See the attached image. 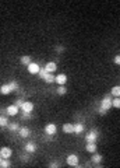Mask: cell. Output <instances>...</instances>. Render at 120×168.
<instances>
[{"label": "cell", "mask_w": 120, "mask_h": 168, "mask_svg": "<svg viewBox=\"0 0 120 168\" xmlns=\"http://www.w3.org/2000/svg\"><path fill=\"white\" fill-rule=\"evenodd\" d=\"M113 62H115V65H119V66H120V55H116V56H115Z\"/></svg>", "instance_id": "4dcf8cb0"}, {"label": "cell", "mask_w": 120, "mask_h": 168, "mask_svg": "<svg viewBox=\"0 0 120 168\" xmlns=\"http://www.w3.org/2000/svg\"><path fill=\"white\" fill-rule=\"evenodd\" d=\"M0 155L3 158H10L13 155V150L10 147H7V146H3V147L0 148Z\"/></svg>", "instance_id": "30bf717a"}, {"label": "cell", "mask_w": 120, "mask_h": 168, "mask_svg": "<svg viewBox=\"0 0 120 168\" xmlns=\"http://www.w3.org/2000/svg\"><path fill=\"white\" fill-rule=\"evenodd\" d=\"M112 99H113V95H112L110 92L109 94H106V95L102 98V101H101V106L105 108L106 111H109V109L112 108Z\"/></svg>", "instance_id": "7a4b0ae2"}, {"label": "cell", "mask_w": 120, "mask_h": 168, "mask_svg": "<svg viewBox=\"0 0 120 168\" xmlns=\"http://www.w3.org/2000/svg\"><path fill=\"white\" fill-rule=\"evenodd\" d=\"M84 130H85V126H84L83 122L74 123V135H81Z\"/></svg>", "instance_id": "9a60e30c"}, {"label": "cell", "mask_w": 120, "mask_h": 168, "mask_svg": "<svg viewBox=\"0 0 120 168\" xmlns=\"http://www.w3.org/2000/svg\"><path fill=\"white\" fill-rule=\"evenodd\" d=\"M55 79H56V76H55L53 73H46V74H45V77H44L42 80H44L46 84H53V83H55Z\"/></svg>", "instance_id": "e0dca14e"}, {"label": "cell", "mask_w": 120, "mask_h": 168, "mask_svg": "<svg viewBox=\"0 0 120 168\" xmlns=\"http://www.w3.org/2000/svg\"><path fill=\"white\" fill-rule=\"evenodd\" d=\"M21 161H28V153H27V154L21 155Z\"/></svg>", "instance_id": "1f68e13d"}, {"label": "cell", "mask_w": 120, "mask_h": 168, "mask_svg": "<svg viewBox=\"0 0 120 168\" xmlns=\"http://www.w3.org/2000/svg\"><path fill=\"white\" fill-rule=\"evenodd\" d=\"M66 162L70 167H77V164H80V157L77 154H69L66 157Z\"/></svg>", "instance_id": "3957f363"}, {"label": "cell", "mask_w": 120, "mask_h": 168, "mask_svg": "<svg viewBox=\"0 0 120 168\" xmlns=\"http://www.w3.org/2000/svg\"><path fill=\"white\" fill-rule=\"evenodd\" d=\"M34 108H35V105H34L32 102H31V101H27V99H25V101H24V104L21 105L20 109H21V112H23V114H32Z\"/></svg>", "instance_id": "277c9868"}, {"label": "cell", "mask_w": 120, "mask_h": 168, "mask_svg": "<svg viewBox=\"0 0 120 168\" xmlns=\"http://www.w3.org/2000/svg\"><path fill=\"white\" fill-rule=\"evenodd\" d=\"M18 90H20L18 83L10 81V83H7V84L0 86V94H2V95H9V94H11L13 91H18Z\"/></svg>", "instance_id": "6da1fadb"}, {"label": "cell", "mask_w": 120, "mask_h": 168, "mask_svg": "<svg viewBox=\"0 0 120 168\" xmlns=\"http://www.w3.org/2000/svg\"><path fill=\"white\" fill-rule=\"evenodd\" d=\"M57 133V126L55 123H48L45 126V135L48 136H55Z\"/></svg>", "instance_id": "8992f818"}, {"label": "cell", "mask_w": 120, "mask_h": 168, "mask_svg": "<svg viewBox=\"0 0 120 168\" xmlns=\"http://www.w3.org/2000/svg\"><path fill=\"white\" fill-rule=\"evenodd\" d=\"M45 70H46L48 73H55L57 70V63L56 62H48L46 65H45Z\"/></svg>", "instance_id": "4fadbf2b"}, {"label": "cell", "mask_w": 120, "mask_h": 168, "mask_svg": "<svg viewBox=\"0 0 120 168\" xmlns=\"http://www.w3.org/2000/svg\"><path fill=\"white\" fill-rule=\"evenodd\" d=\"M112 108H120V97H113L112 99Z\"/></svg>", "instance_id": "cb8c5ba5"}, {"label": "cell", "mask_w": 120, "mask_h": 168, "mask_svg": "<svg viewBox=\"0 0 120 168\" xmlns=\"http://www.w3.org/2000/svg\"><path fill=\"white\" fill-rule=\"evenodd\" d=\"M9 118H7V116H4V115H0V126H2V128H4V126H6L7 128V125H9Z\"/></svg>", "instance_id": "603a6c76"}, {"label": "cell", "mask_w": 120, "mask_h": 168, "mask_svg": "<svg viewBox=\"0 0 120 168\" xmlns=\"http://www.w3.org/2000/svg\"><path fill=\"white\" fill-rule=\"evenodd\" d=\"M98 114H99V115H106L108 114V111L105 108H102V106L99 105V109H98Z\"/></svg>", "instance_id": "f1b7e54d"}, {"label": "cell", "mask_w": 120, "mask_h": 168, "mask_svg": "<svg viewBox=\"0 0 120 168\" xmlns=\"http://www.w3.org/2000/svg\"><path fill=\"white\" fill-rule=\"evenodd\" d=\"M20 62H21V65H24V66H28L32 60H31V56H28V55H24V56H21V59H20Z\"/></svg>", "instance_id": "ffe728a7"}, {"label": "cell", "mask_w": 120, "mask_h": 168, "mask_svg": "<svg viewBox=\"0 0 120 168\" xmlns=\"http://www.w3.org/2000/svg\"><path fill=\"white\" fill-rule=\"evenodd\" d=\"M55 50H56L57 53H62V52H64V46H56Z\"/></svg>", "instance_id": "f546056e"}, {"label": "cell", "mask_w": 120, "mask_h": 168, "mask_svg": "<svg viewBox=\"0 0 120 168\" xmlns=\"http://www.w3.org/2000/svg\"><path fill=\"white\" fill-rule=\"evenodd\" d=\"M102 154H99V153H92V157H91V161H92V164L94 165H98V164H101L102 162Z\"/></svg>", "instance_id": "5bb4252c"}, {"label": "cell", "mask_w": 120, "mask_h": 168, "mask_svg": "<svg viewBox=\"0 0 120 168\" xmlns=\"http://www.w3.org/2000/svg\"><path fill=\"white\" fill-rule=\"evenodd\" d=\"M56 92L59 94V95H66V94H67V88H66V86H57Z\"/></svg>", "instance_id": "7402d4cb"}, {"label": "cell", "mask_w": 120, "mask_h": 168, "mask_svg": "<svg viewBox=\"0 0 120 168\" xmlns=\"http://www.w3.org/2000/svg\"><path fill=\"white\" fill-rule=\"evenodd\" d=\"M18 135H20V137H23V139L30 137V136H31L30 128H27V126H21V128L18 129Z\"/></svg>", "instance_id": "7c38bea8"}, {"label": "cell", "mask_w": 120, "mask_h": 168, "mask_svg": "<svg viewBox=\"0 0 120 168\" xmlns=\"http://www.w3.org/2000/svg\"><path fill=\"white\" fill-rule=\"evenodd\" d=\"M59 167H62V164H60L59 161H52V162H49V168H59Z\"/></svg>", "instance_id": "484cf974"}, {"label": "cell", "mask_w": 120, "mask_h": 168, "mask_svg": "<svg viewBox=\"0 0 120 168\" xmlns=\"http://www.w3.org/2000/svg\"><path fill=\"white\" fill-rule=\"evenodd\" d=\"M7 129L10 130V132H18V129H20V125L16 122H10L7 125Z\"/></svg>", "instance_id": "d6986e66"}, {"label": "cell", "mask_w": 120, "mask_h": 168, "mask_svg": "<svg viewBox=\"0 0 120 168\" xmlns=\"http://www.w3.org/2000/svg\"><path fill=\"white\" fill-rule=\"evenodd\" d=\"M20 111H21V109L18 108V106L16 105V104H11V105H9V106L6 108L7 116H17L18 114H20Z\"/></svg>", "instance_id": "5b68a950"}, {"label": "cell", "mask_w": 120, "mask_h": 168, "mask_svg": "<svg viewBox=\"0 0 120 168\" xmlns=\"http://www.w3.org/2000/svg\"><path fill=\"white\" fill-rule=\"evenodd\" d=\"M55 83H56L57 86H66L67 76L64 74V73H60V74H57V76H56V79H55Z\"/></svg>", "instance_id": "8fae6325"}, {"label": "cell", "mask_w": 120, "mask_h": 168, "mask_svg": "<svg viewBox=\"0 0 120 168\" xmlns=\"http://www.w3.org/2000/svg\"><path fill=\"white\" fill-rule=\"evenodd\" d=\"M46 73H48V72H46V70H45V67H41L39 73H38V76H39V79H44Z\"/></svg>", "instance_id": "4316f807"}, {"label": "cell", "mask_w": 120, "mask_h": 168, "mask_svg": "<svg viewBox=\"0 0 120 168\" xmlns=\"http://www.w3.org/2000/svg\"><path fill=\"white\" fill-rule=\"evenodd\" d=\"M25 153H28V154H34V153H37L38 150V146L35 142H27V144H25Z\"/></svg>", "instance_id": "52a82bcc"}, {"label": "cell", "mask_w": 120, "mask_h": 168, "mask_svg": "<svg viewBox=\"0 0 120 168\" xmlns=\"http://www.w3.org/2000/svg\"><path fill=\"white\" fill-rule=\"evenodd\" d=\"M24 101H25V99H23V98H17L14 104H16V105L18 106V108H21V105H23V104H24Z\"/></svg>", "instance_id": "83f0119b"}, {"label": "cell", "mask_w": 120, "mask_h": 168, "mask_svg": "<svg viewBox=\"0 0 120 168\" xmlns=\"http://www.w3.org/2000/svg\"><path fill=\"white\" fill-rule=\"evenodd\" d=\"M0 128H2V126H0Z\"/></svg>", "instance_id": "836d02e7"}, {"label": "cell", "mask_w": 120, "mask_h": 168, "mask_svg": "<svg viewBox=\"0 0 120 168\" xmlns=\"http://www.w3.org/2000/svg\"><path fill=\"white\" fill-rule=\"evenodd\" d=\"M2 160H3V157H2V155H0V162H2Z\"/></svg>", "instance_id": "d6a6232c"}, {"label": "cell", "mask_w": 120, "mask_h": 168, "mask_svg": "<svg viewBox=\"0 0 120 168\" xmlns=\"http://www.w3.org/2000/svg\"><path fill=\"white\" fill-rule=\"evenodd\" d=\"M10 165H11V162H10L9 158H3L2 162H0V167H2V168H7V167H10Z\"/></svg>", "instance_id": "d4e9b609"}, {"label": "cell", "mask_w": 120, "mask_h": 168, "mask_svg": "<svg viewBox=\"0 0 120 168\" xmlns=\"http://www.w3.org/2000/svg\"><path fill=\"white\" fill-rule=\"evenodd\" d=\"M62 130H63L64 133H67V135L74 133V123H64V125L62 126Z\"/></svg>", "instance_id": "2e32d148"}, {"label": "cell", "mask_w": 120, "mask_h": 168, "mask_svg": "<svg viewBox=\"0 0 120 168\" xmlns=\"http://www.w3.org/2000/svg\"><path fill=\"white\" fill-rule=\"evenodd\" d=\"M110 94L113 97H120V86H113L110 88Z\"/></svg>", "instance_id": "44dd1931"}, {"label": "cell", "mask_w": 120, "mask_h": 168, "mask_svg": "<svg viewBox=\"0 0 120 168\" xmlns=\"http://www.w3.org/2000/svg\"><path fill=\"white\" fill-rule=\"evenodd\" d=\"M27 70H28L30 74H38L39 70H41V66L38 65V63H35V62H31L30 65L27 66Z\"/></svg>", "instance_id": "ba28073f"}, {"label": "cell", "mask_w": 120, "mask_h": 168, "mask_svg": "<svg viewBox=\"0 0 120 168\" xmlns=\"http://www.w3.org/2000/svg\"><path fill=\"white\" fill-rule=\"evenodd\" d=\"M98 139V130L97 129H92L85 135V142H97Z\"/></svg>", "instance_id": "9c48e42d"}, {"label": "cell", "mask_w": 120, "mask_h": 168, "mask_svg": "<svg viewBox=\"0 0 120 168\" xmlns=\"http://www.w3.org/2000/svg\"><path fill=\"white\" fill-rule=\"evenodd\" d=\"M85 150L88 153H95L97 151V142H87V146H85Z\"/></svg>", "instance_id": "ac0fdd59"}]
</instances>
